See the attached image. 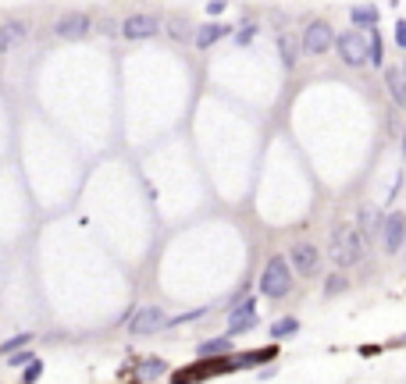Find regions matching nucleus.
<instances>
[{"mask_svg":"<svg viewBox=\"0 0 406 384\" xmlns=\"http://www.w3.org/2000/svg\"><path fill=\"white\" fill-rule=\"evenodd\" d=\"M363 249H367V238H363V231L356 228V224H339L335 231H331V260L339 263V267H353V263H360L363 260Z\"/></svg>","mask_w":406,"mask_h":384,"instance_id":"f257e3e1","label":"nucleus"},{"mask_svg":"<svg viewBox=\"0 0 406 384\" xmlns=\"http://www.w3.org/2000/svg\"><path fill=\"white\" fill-rule=\"evenodd\" d=\"M289 288H292V263L282 256H271L260 274V292L268 299H282V295H289Z\"/></svg>","mask_w":406,"mask_h":384,"instance_id":"f03ea898","label":"nucleus"},{"mask_svg":"<svg viewBox=\"0 0 406 384\" xmlns=\"http://www.w3.org/2000/svg\"><path fill=\"white\" fill-rule=\"evenodd\" d=\"M335 50H339V57H342L346 65L360 68V65H367V57H371V36H363L360 29H346V33L335 36Z\"/></svg>","mask_w":406,"mask_h":384,"instance_id":"7ed1b4c3","label":"nucleus"},{"mask_svg":"<svg viewBox=\"0 0 406 384\" xmlns=\"http://www.w3.org/2000/svg\"><path fill=\"white\" fill-rule=\"evenodd\" d=\"M406 246V214L392 210L381 217V249L385 253H399Z\"/></svg>","mask_w":406,"mask_h":384,"instance_id":"20e7f679","label":"nucleus"},{"mask_svg":"<svg viewBox=\"0 0 406 384\" xmlns=\"http://www.w3.org/2000/svg\"><path fill=\"white\" fill-rule=\"evenodd\" d=\"M171 320H168V313L160 309V306H139L132 317H128V331L132 334H157V331H164Z\"/></svg>","mask_w":406,"mask_h":384,"instance_id":"39448f33","label":"nucleus"},{"mask_svg":"<svg viewBox=\"0 0 406 384\" xmlns=\"http://www.w3.org/2000/svg\"><path fill=\"white\" fill-rule=\"evenodd\" d=\"M300 47H303L307 54H314V57H317V54H324V50H331V47H335V29H331L328 22H321V18H317V22H310V26H307V33H303Z\"/></svg>","mask_w":406,"mask_h":384,"instance_id":"423d86ee","label":"nucleus"},{"mask_svg":"<svg viewBox=\"0 0 406 384\" xmlns=\"http://www.w3.org/2000/svg\"><path fill=\"white\" fill-rule=\"evenodd\" d=\"M289 263H292L296 274L310 278V274H317V267H321V253H317L314 242H296V246L289 249Z\"/></svg>","mask_w":406,"mask_h":384,"instance_id":"0eeeda50","label":"nucleus"},{"mask_svg":"<svg viewBox=\"0 0 406 384\" xmlns=\"http://www.w3.org/2000/svg\"><path fill=\"white\" fill-rule=\"evenodd\" d=\"M253 327H257V306H253V299H243L229 313V334H243V331H253Z\"/></svg>","mask_w":406,"mask_h":384,"instance_id":"6e6552de","label":"nucleus"},{"mask_svg":"<svg viewBox=\"0 0 406 384\" xmlns=\"http://www.w3.org/2000/svg\"><path fill=\"white\" fill-rule=\"evenodd\" d=\"M157 29H160V22L153 15H128L121 26V33L128 40H150V36H157Z\"/></svg>","mask_w":406,"mask_h":384,"instance_id":"1a4fd4ad","label":"nucleus"},{"mask_svg":"<svg viewBox=\"0 0 406 384\" xmlns=\"http://www.w3.org/2000/svg\"><path fill=\"white\" fill-rule=\"evenodd\" d=\"M89 18L86 15H65L57 26H54V36H61V40H82L86 33H89Z\"/></svg>","mask_w":406,"mask_h":384,"instance_id":"9d476101","label":"nucleus"},{"mask_svg":"<svg viewBox=\"0 0 406 384\" xmlns=\"http://www.w3.org/2000/svg\"><path fill=\"white\" fill-rule=\"evenodd\" d=\"M26 36H29V26L26 22H4V26H0V54L15 50Z\"/></svg>","mask_w":406,"mask_h":384,"instance_id":"9b49d317","label":"nucleus"},{"mask_svg":"<svg viewBox=\"0 0 406 384\" xmlns=\"http://www.w3.org/2000/svg\"><path fill=\"white\" fill-rule=\"evenodd\" d=\"M385 86L399 107H406V72L402 68H385Z\"/></svg>","mask_w":406,"mask_h":384,"instance_id":"f8f14e48","label":"nucleus"},{"mask_svg":"<svg viewBox=\"0 0 406 384\" xmlns=\"http://www.w3.org/2000/svg\"><path fill=\"white\" fill-rule=\"evenodd\" d=\"M356 228L363 231V238H381V217H378V210L374 207H363L360 210V221H356Z\"/></svg>","mask_w":406,"mask_h":384,"instance_id":"ddd939ff","label":"nucleus"},{"mask_svg":"<svg viewBox=\"0 0 406 384\" xmlns=\"http://www.w3.org/2000/svg\"><path fill=\"white\" fill-rule=\"evenodd\" d=\"M225 36H229L225 26H199V29H196V47H199V50H207V47H214V43L225 40Z\"/></svg>","mask_w":406,"mask_h":384,"instance_id":"4468645a","label":"nucleus"},{"mask_svg":"<svg viewBox=\"0 0 406 384\" xmlns=\"http://www.w3.org/2000/svg\"><path fill=\"white\" fill-rule=\"evenodd\" d=\"M225 352H232V334H225V338H211V341H203V345H199V356H225Z\"/></svg>","mask_w":406,"mask_h":384,"instance_id":"2eb2a0df","label":"nucleus"},{"mask_svg":"<svg viewBox=\"0 0 406 384\" xmlns=\"http://www.w3.org/2000/svg\"><path fill=\"white\" fill-rule=\"evenodd\" d=\"M349 18H353V29H371V26L378 22V11L367 4V8H353Z\"/></svg>","mask_w":406,"mask_h":384,"instance_id":"dca6fc26","label":"nucleus"},{"mask_svg":"<svg viewBox=\"0 0 406 384\" xmlns=\"http://www.w3.org/2000/svg\"><path fill=\"white\" fill-rule=\"evenodd\" d=\"M278 50H282V65H285V68H296V57H300L296 40H292V36H282V40H278Z\"/></svg>","mask_w":406,"mask_h":384,"instance_id":"f3484780","label":"nucleus"},{"mask_svg":"<svg viewBox=\"0 0 406 384\" xmlns=\"http://www.w3.org/2000/svg\"><path fill=\"white\" fill-rule=\"evenodd\" d=\"M296 331H300V320H296V317H285V320H278V324L271 327L275 338H289V334H296Z\"/></svg>","mask_w":406,"mask_h":384,"instance_id":"a211bd4d","label":"nucleus"},{"mask_svg":"<svg viewBox=\"0 0 406 384\" xmlns=\"http://www.w3.org/2000/svg\"><path fill=\"white\" fill-rule=\"evenodd\" d=\"M381 54H385V43H381V33H371V65L374 68H381Z\"/></svg>","mask_w":406,"mask_h":384,"instance_id":"6ab92c4d","label":"nucleus"},{"mask_svg":"<svg viewBox=\"0 0 406 384\" xmlns=\"http://www.w3.org/2000/svg\"><path fill=\"white\" fill-rule=\"evenodd\" d=\"M29 338H33L29 331H26V334H15V338H8L4 345H0V352H15V349H22V345H29Z\"/></svg>","mask_w":406,"mask_h":384,"instance_id":"aec40b11","label":"nucleus"},{"mask_svg":"<svg viewBox=\"0 0 406 384\" xmlns=\"http://www.w3.org/2000/svg\"><path fill=\"white\" fill-rule=\"evenodd\" d=\"M40 373H43V363H40V359L33 356V359H29V363L22 366V377H26V380H36Z\"/></svg>","mask_w":406,"mask_h":384,"instance_id":"412c9836","label":"nucleus"},{"mask_svg":"<svg viewBox=\"0 0 406 384\" xmlns=\"http://www.w3.org/2000/svg\"><path fill=\"white\" fill-rule=\"evenodd\" d=\"M346 285H349V281H346V278H342V274H335V278H331V281H328V285H324V292H328V295H335V292H342V288H346Z\"/></svg>","mask_w":406,"mask_h":384,"instance_id":"4be33fe9","label":"nucleus"},{"mask_svg":"<svg viewBox=\"0 0 406 384\" xmlns=\"http://www.w3.org/2000/svg\"><path fill=\"white\" fill-rule=\"evenodd\" d=\"M143 373L146 377H157V373H164V363L160 359H150V363H143Z\"/></svg>","mask_w":406,"mask_h":384,"instance_id":"5701e85b","label":"nucleus"},{"mask_svg":"<svg viewBox=\"0 0 406 384\" xmlns=\"http://www.w3.org/2000/svg\"><path fill=\"white\" fill-rule=\"evenodd\" d=\"M395 43L406 50V18H399V22H395Z\"/></svg>","mask_w":406,"mask_h":384,"instance_id":"b1692460","label":"nucleus"},{"mask_svg":"<svg viewBox=\"0 0 406 384\" xmlns=\"http://www.w3.org/2000/svg\"><path fill=\"white\" fill-rule=\"evenodd\" d=\"M253 36H257V29H253V26H246V29H243V33L236 36V43H239V47H246V43H250Z\"/></svg>","mask_w":406,"mask_h":384,"instance_id":"393cba45","label":"nucleus"},{"mask_svg":"<svg viewBox=\"0 0 406 384\" xmlns=\"http://www.w3.org/2000/svg\"><path fill=\"white\" fill-rule=\"evenodd\" d=\"M29 359H33V352H15V356H11L8 363H11V366H26Z\"/></svg>","mask_w":406,"mask_h":384,"instance_id":"a878e982","label":"nucleus"},{"mask_svg":"<svg viewBox=\"0 0 406 384\" xmlns=\"http://www.w3.org/2000/svg\"><path fill=\"white\" fill-rule=\"evenodd\" d=\"M225 11V0H211V4H207V15H221Z\"/></svg>","mask_w":406,"mask_h":384,"instance_id":"bb28decb","label":"nucleus"},{"mask_svg":"<svg viewBox=\"0 0 406 384\" xmlns=\"http://www.w3.org/2000/svg\"><path fill=\"white\" fill-rule=\"evenodd\" d=\"M402 160H406V132H402Z\"/></svg>","mask_w":406,"mask_h":384,"instance_id":"cd10ccee","label":"nucleus"},{"mask_svg":"<svg viewBox=\"0 0 406 384\" xmlns=\"http://www.w3.org/2000/svg\"><path fill=\"white\" fill-rule=\"evenodd\" d=\"M402 72H406V65H402Z\"/></svg>","mask_w":406,"mask_h":384,"instance_id":"c85d7f7f","label":"nucleus"}]
</instances>
